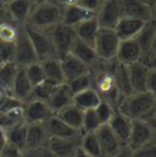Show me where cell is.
<instances>
[{
    "mask_svg": "<svg viewBox=\"0 0 156 157\" xmlns=\"http://www.w3.org/2000/svg\"><path fill=\"white\" fill-rule=\"evenodd\" d=\"M119 41L121 40L117 37L115 29L99 28L95 41H94V45H93L98 59L101 60V61H112V60H115Z\"/></svg>",
    "mask_w": 156,
    "mask_h": 157,
    "instance_id": "obj_5",
    "label": "cell"
},
{
    "mask_svg": "<svg viewBox=\"0 0 156 157\" xmlns=\"http://www.w3.org/2000/svg\"><path fill=\"white\" fill-rule=\"evenodd\" d=\"M23 27H25V31L31 40L32 45H33V49L36 51L38 61H44L48 59L57 57L54 44L51 41V38H50L48 31H40V29L31 28L27 26H23Z\"/></svg>",
    "mask_w": 156,
    "mask_h": 157,
    "instance_id": "obj_6",
    "label": "cell"
},
{
    "mask_svg": "<svg viewBox=\"0 0 156 157\" xmlns=\"http://www.w3.org/2000/svg\"><path fill=\"white\" fill-rule=\"evenodd\" d=\"M66 85L68 86L70 91L72 95L80 93L88 88H92L93 86V79H92V75H90V71L85 75H82L79 77L71 79L68 82H66Z\"/></svg>",
    "mask_w": 156,
    "mask_h": 157,
    "instance_id": "obj_37",
    "label": "cell"
},
{
    "mask_svg": "<svg viewBox=\"0 0 156 157\" xmlns=\"http://www.w3.org/2000/svg\"><path fill=\"white\" fill-rule=\"evenodd\" d=\"M25 68V72H26V76L27 78L29 79L31 84L33 86L38 85L40 83H43L45 80V76H44V71H43V67H41V63L37 61V62H33V63H29L28 66L23 67Z\"/></svg>",
    "mask_w": 156,
    "mask_h": 157,
    "instance_id": "obj_39",
    "label": "cell"
},
{
    "mask_svg": "<svg viewBox=\"0 0 156 157\" xmlns=\"http://www.w3.org/2000/svg\"><path fill=\"white\" fill-rule=\"evenodd\" d=\"M112 61L98 60V62L90 67V75L93 79V88L96 90L100 99L109 102L117 110V106L122 98L117 90L116 83L111 72Z\"/></svg>",
    "mask_w": 156,
    "mask_h": 157,
    "instance_id": "obj_2",
    "label": "cell"
},
{
    "mask_svg": "<svg viewBox=\"0 0 156 157\" xmlns=\"http://www.w3.org/2000/svg\"><path fill=\"white\" fill-rule=\"evenodd\" d=\"M44 127L49 138H76L82 134L79 130L61 121L56 115H53L46 122H44Z\"/></svg>",
    "mask_w": 156,
    "mask_h": 157,
    "instance_id": "obj_17",
    "label": "cell"
},
{
    "mask_svg": "<svg viewBox=\"0 0 156 157\" xmlns=\"http://www.w3.org/2000/svg\"><path fill=\"white\" fill-rule=\"evenodd\" d=\"M32 89H33V85L31 84L29 79L27 78L25 68L18 66L14 83H12V86H11V90H10V95L14 96L15 99L20 100L21 102H25L29 99Z\"/></svg>",
    "mask_w": 156,
    "mask_h": 157,
    "instance_id": "obj_18",
    "label": "cell"
},
{
    "mask_svg": "<svg viewBox=\"0 0 156 157\" xmlns=\"http://www.w3.org/2000/svg\"><path fill=\"white\" fill-rule=\"evenodd\" d=\"M73 157H90L89 155H87L84 151H82L79 147L77 149V151L75 152V155H73Z\"/></svg>",
    "mask_w": 156,
    "mask_h": 157,
    "instance_id": "obj_53",
    "label": "cell"
},
{
    "mask_svg": "<svg viewBox=\"0 0 156 157\" xmlns=\"http://www.w3.org/2000/svg\"><path fill=\"white\" fill-rule=\"evenodd\" d=\"M135 41L138 43L140 51H142V56L146 55L150 51L156 50V25L155 20L154 21H149L144 25V27L142 28V31L138 33V36L134 38ZM142 59V57H140Z\"/></svg>",
    "mask_w": 156,
    "mask_h": 157,
    "instance_id": "obj_21",
    "label": "cell"
},
{
    "mask_svg": "<svg viewBox=\"0 0 156 157\" xmlns=\"http://www.w3.org/2000/svg\"><path fill=\"white\" fill-rule=\"evenodd\" d=\"M6 141L16 147L21 149L22 151L26 147V136H27V123L22 122L16 125H12L7 129H4Z\"/></svg>",
    "mask_w": 156,
    "mask_h": 157,
    "instance_id": "obj_31",
    "label": "cell"
},
{
    "mask_svg": "<svg viewBox=\"0 0 156 157\" xmlns=\"http://www.w3.org/2000/svg\"><path fill=\"white\" fill-rule=\"evenodd\" d=\"M99 31V25L95 20V16L79 23L78 26L75 27V32H76V37L79 40L89 44V45H94V41L96 38Z\"/></svg>",
    "mask_w": 156,
    "mask_h": 157,
    "instance_id": "obj_30",
    "label": "cell"
},
{
    "mask_svg": "<svg viewBox=\"0 0 156 157\" xmlns=\"http://www.w3.org/2000/svg\"><path fill=\"white\" fill-rule=\"evenodd\" d=\"M155 133V123H150L142 119H134L132 121V128L126 146L131 151L138 150L150 143L156 141Z\"/></svg>",
    "mask_w": 156,
    "mask_h": 157,
    "instance_id": "obj_4",
    "label": "cell"
},
{
    "mask_svg": "<svg viewBox=\"0 0 156 157\" xmlns=\"http://www.w3.org/2000/svg\"><path fill=\"white\" fill-rule=\"evenodd\" d=\"M100 122L96 117V113L94 110L83 111V121H82V133H95L96 129L100 127Z\"/></svg>",
    "mask_w": 156,
    "mask_h": 157,
    "instance_id": "obj_40",
    "label": "cell"
},
{
    "mask_svg": "<svg viewBox=\"0 0 156 157\" xmlns=\"http://www.w3.org/2000/svg\"><path fill=\"white\" fill-rule=\"evenodd\" d=\"M0 157H22V150L6 143L0 152Z\"/></svg>",
    "mask_w": 156,
    "mask_h": 157,
    "instance_id": "obj_45",
    "label": "cell"
},
{
    "mask_svg": "<svg viewBox=\"0 0 156 157\" xmlns=\"http://www.w3.org/2000/svg\"><path fill=\"white\" fill-rule=\"evenodd\" d=\"M22 157H53L50 151L48 150L46 145L38 146V147H31L25 149L22 151Z\"/></svg>",
    "mask_w": 156,
    "mask_h": 157,
    "instance_id": "obj_44",
    "label": "cell"
},
{
    "mask_svg": "<svg viewBox=\"0 0 156 157\" xmlns=\"http://www.w3.org/2000/svg\"><path fill=\"white\" fill-rule=\"evenodd\" d=\"M22 122H25L23 121L22 106L11 109L9 111L0 112V128L1 129H7V128H10L12 125H16L18 123H22Z\"/></svg>",
    "mask_w": 156,
    "mask_h": 157,
    "instance_id": "obj_35",
    "label": "cell"
},
{
    "mask_svg": "<svg viewBox=\"0 0 156 157\" xmlns=\"http://www.w3.org/2000/svg\"><path fill=\"white\" fill-rule=\"evenodd\" d=\"M155 83H156V68H151L149 71L148 78H146V91L155 93Z\"/></svg>",
    "mask_w": 156,
    "mask_h": 157,
    "instance_id": "obj_47",
    "label": "cell"
},
{
    "mask_svg": "<svg viewBox=\"0 0 156 157\" xmlns=\"http://www.w3.org/2000/svg\"><path fill=\"white\" fill-rule=\"evenodd\" d=\"M100 101L101 99L93 86L72 95V104L82 111L94 110L99 105Z\"/></svg>",
    "mask_w": 156,
    "mask_h": 157,
    "instance_id": "obj_27",
    "label": "cell"
},
{
    "mask_svg": "<svg viewBox=\"0 0 156 157\" xmlns=\"http://www.w3.org/2000/svg\"><path fill=\"white\" fill-rule=\"evenodd\" d=\"M60 62H61V67L65 77V83L82 75H85L90 71V68L85 63L79 61L77 57H75L71 54H67L64 57H61Z\"/></svg>",
    "mask_w": 156,
    "mask_h": 157,
    "instance_id": "obj_22",
    "label": "cell"
},
{
    "mask_svg": "<svg viewBox=\"0 0 156 157\" xmlns=\"http://www.w3.org/2000/svg\"><path fill=\"white\" fill-rule=\"evenodd\" d=\"M140 1H143L145 5H148L149 7H151V9H154V10H155L156 0H140Z\"/></svg>",
    "mask_w": 156,
    "mask_h": 157,
    "instance_id": "obj_52",
    "label": "cell"
},
{
    "mask_svg": "<svg viewBox=\"0 0 156 157\" xmlns=\"http://www.w3.org/2000/svg\"><path fill=\"white\" fill-rule=\"evenodd\" d=\"M131 157H156V141L150 143L138 150L131 151Z\"/></svg>",
    "mask_w": 156,
    "mask_h": 157,
    "instance_id": "obj_43",
    "label": "cell"
},
{
    "mask_svg": "<svg viewBox=\"0 0 156 157\" xmlns=\"http://www.w3.org/2000/svg\"><path fill=\"white\" fill-rule=\"evenodd\" d=\"M122 16L142 20L144 22L155 20V10L140 0H121Z\"/></svg>",
    "mask_w": 156,
    "mask_h": 157,
    "instance_id": "obj_12",
    "label": "cell"
},
{
    "mask_svg": "<svg viewBox=\"0 0 156 157\" xmlns=\"http://www.w3.org/2000/svg\"><path fill=\"white\" fill-rule=\"evenodd\" d=\"M33 2H39V1H45V0H32Z\"/></svg>",
    "mask_w": 156,
    "mask_h": 157,
    "instance_id": "obj_55",
    "label": "cell"
},
{
    "mask_svg": "<svg viewBox=\"0 0 156 157\" xmlns=\"http://www.w3.org/2000/svg\"><path fill=\"white\" fill-rule=\"evenodd\" d=\"M62 7L50 0L34 2L25 26L40 31H49L61 23Z\"/></svg>",
    "mask_w": 156,
    "mask_h": 157,
    "instance_id": "obj_3",
    "label": "cell"
},
{
    "mask_svg": "<svg viewBox=\"0 0 156 157\" xmlns=\"http://www.w3.org/2000/svg\"><path fill=\"white\" fill-rule=\"evenodd\" d=\"M14 56H15V46H14V44H4V43H1V45H0V62L1 63L14 62Z\"/></svg>",
    "mask_w": 156,
    "mask_h": 157,
    "instance_id": "obj_42",
    "label": "cell"
},
{
    "mask_svg": "<svg viewBox=\"0 0 156 157\" xmlns=\"http://www.w3.org/2000/svg\"><path fill=\"white\" fill-rule=\"evenodd\" d=\"M0 45H1V41H0Z\"/></svg>",
    "mask_w": 156,
    "mask_h": 157,
    "instance_id": "obj_58",
    "label": "cell"
},
{
    "mask_svg": "<svg viewBox=\"0 0 156 157\" xmlns=\"http://www.w3.org/2000/svg\"><path fill=\"white\" fill-rule=\"evenodd\" d=\"M33 4L32 0H10L4 5V9L15 25L25 26Z\"/></svg>",
    "mask_w": 156,
    "mask_h": 157,
    "instance_id": "obj_14",
    "label": "cell"
},
{
    "mask_svg": "<svg viewBox=\"0 0 156 157\" xmlns=\"http://www.w3.org/2000/svg\"><path fill=\"white\" fill-rule=\"evenodd\" d=\"M111 72L116 83L117 90L121 95V98L128 96L133 93L131 83H129V78H128V71H127V66L122 65L119 62H117L116 60L112 61L111 63Z\"/></svg>",
    "mask_w": 156,
    "mask_h": 157,
    "instance_id": "obj_26",
    "label": "cell"
},
{
    "mask_svg": "<svg viewBox=\"0 0 156 157\" xmlns=\"http://www.w3.org/2000/svg\"><path fill=\"white\" fill-rule=\"evenodd\" d=\"M39 62L41 63L45 80H49L54 84L65 83V77H64V72H62V67L59 57H53V59H48Z\"/></svg>",
    "mask_w": 156,
    "mask_h": 157,
    "instance_id": "obj_29",
    "label": "cell"
},
{
    "mask_svg": "<svg viewBox=\"0 0 156 157\" xmlns=\"http://www.w3.org/2000/svg\"><path fill=\"white\" fill-rule=\"evenodd\" d=\"M80 135L76 138H49L46 147L53 157H73L79 147Z\"/></svg>",
    "mask_w": 156,
    "mask_h": 157,
    "instance_id": "obj_11",
    "label": "cell"
},
{
    "mask_svg": "<svg viewBox=\"0 0 156 157\" xmlns=\"http://www.w3.org/2000/svg\"><path fill=\"white\" fill-rule=\"evenodd\" d=\"M107 125L110 127V129L114 132V134L118 138V140L126 145L129 133H131V128H132V119L126 117L124 115H122L121 112L115 111L114 116L109 121Z\"/></svg>",
    "mask_w": 156,
    "mask_h": 157,
    "instance_id": "obj_23",
    "label": "cell"
},
{
    "mask_svg": "<svg viewBox=\"0 0 156 157\" xmlns=\"http://www.w3.org/2000/svg\"><path fill=\"white\" fill-rule=\"evenodd\" d=\"M109 157H131V150L127 146H123L121 150H118L116 154L111 155Z\"/></svg>",
    "mask_w": 156,
    "mask_h": 157,
    "instance_id": "obj_48",
    "label": "cell"
},
{
    "mask_svg": "<svg viewBox=\"0 0 156 157\" xmlns=\"http://www.w3.org/2000/svg\"><path fill=\"white\" fill-rule=\"evenodd\" d=\"M15 46V56H14V62L20 66V67H26L29 63L37 62V55L36 51L33 49V45L31 43V40L28 38L25 27L20 26L18 29V36L17 39L14 43Z\"/></svg>",
    "mask_w": 156,
    "mask_h": 157,
    "instance_id": "obj_9",
    "label": "cell"
},
{
    "mask_svg": "<svg viewBox=\"0 0 156 157\" xmlns=\"http://www.w3.org/2000/svg\"><path fill=\"white\" fill-rule=\"evenodd\" d=\"M95 134H96V138H98V141L100 145L103 157L111 156V155L116 154L118 150H121L123 146H126L118 140V138L114 134V132L110 129V127L107 124L100 125L96 129Z\"/></svg>",
    "mask_w": 156,
    "mask_h": 157,
    "instance_id": "obj_13",
    "label": "cell"
},
{
    "mask_svg": "<svg viewBox=\"0 0 156 157\" xmlns=\"http://www.w3.org/2000/svg\"><path fill=\"white\" fill-rule=\"evenodd\" d=\"M150 70H151L150 67H148L140 61L127 66L128 78H129V83H131L133 93L146 91V78H148Z\"/></svg>",
    "mask_w": 156,
    "mask_h": 157,
    "instance_id": "obj_16",
    "label": "cell"
},
{
    "mask_svg": "<svg viewBox=\"0 0 156 157\" xmlns=\"http://www.w3.org/2000/svg\"><path fill=\"white\" fill-rule=\"evenodd\" d=\"M51 2L59 5L60 7H65V6H68V5H72V4H76L77 0H50Z\"/></svg>",
    "mask_w": 156,
    "mask_h": 157,
    "instance_id": "obj_49",
    "label": "cell"
},
{
    "mask_svg": "<svg viewBox=\"0 0 156 157\" xmlns=\"http://www.w3.org/2000/svg\"><path fill=\"white\" fill-rule=\"evenodd\" d=\"M61 121H64L70 127L75 128L80 132L82 128V121H83V111L76 107L73 104H70L68 106L60 110L57 113H55ZM82 133V132H80Z\"/></svg>",
    "mask_w": 156,
    "mask_h": 157,
    "instance_id": "obj_32",
    "label": "cell"
},
{
    "mask_svg": "<svg viewBox=\"0 0 156 157\" xmlns=\"http://www.w3.org/2000/svg\"><path fill=\"white\" fill-rule=\"evenodd\" d=\"M101 4V0H77L76 1V5L90 11V12H96V10L99 9Z\"/></svg>",
    "mask_w": 156,
    "mask_h": 157,
    "instance_id": "obj_46",
    "label": "cell"
},
{
    "mask_svg": "<svg viewBox=\"0 0 156 157\" xmlns=\"http://www.w3.org/2000/svg\"><path fill=\"white\" fill-rule=\"evenodd\" d=\"M48 32H49V36L51 38L53 44H54L57 57L61 59L65 55H67L70 52V49H71L73 41L77 38L75 28L65 26L62 23H59L55 27H53L51 29H49Z\"/></svg>",
    "mask_w": 156,
    "mask_h": 157,
    "instance_id": "obj_7",
    "label": "cell"
},
{
    "mask_svg": "<svg viewBox=\"0 0 156 157\" xmlns=\"http://www.w3.org/2000/svg\"><path fill=\"white\" fill-rule=\"evenodd\" d=\"M79 149L90 157H103L95 133H82L79 140Z\"/></svg>",
    "mask_w": 156,
    "mask_h": 157,
    "instance_id": "obj_33",
    "label": "cell"
},
{
    "mask_svg": "<svg viewBox=\"0 0 156 157\" xmlns=\"http://www.w3.org/2000/svg\"><path fill=\"white\" fill-rule=\"evenodd\" d=\"M48 133L44 127V123H33L27 124V136H26V147H38L44 146L48 143Z\"/></svg>",
    "mask_w": 156,
    "mask_h": 157,
    "instance_id": "obj_28",
    "label": "cell"
},
{
    "mask_svg": "<svg viewBox=\"0 0 156 157\" xmlns=\"http://www.w3.org/2000/svg\"><path fill=\"white\" fill-rule=\"evenodd\" d=\"M71 55H73L75 57H77L79 61H82L83 63H85L89 68L92 66H94L96 62H98V56H96V52L94 50V48L82 40H79L78 38H76V40L73 41L71 49H70V52Z\"/></svg>",
    "mask_w": 156,
    "mask_h": 157,
    "instance_id": "obj_24",
    "label": "cell"
},
{
    "mask_svg": "<svg viewBox=\"0 0 156 157\" xmlns=\"http://www.w3.org/2000/svg\"><path fill=\"white\" fill-rule=\"evenodd\" d=\"M7 141H6V136H5V132H4V129H1L0 128V152H1V150H2V147L5 146V144H6Z\"/></svg>",
    "mask_w": 156,
    "mask_h": 157,
    "instance_id": "obj_51",
    "label": "cell"
},
{
    "mask_svg": "<svg viewBox=\"0 0 156 157\" xmlns=\"http://www.w3.org/2000/svg\"><path fill=\"white\" fill-rule=\"evenodd\" d=\"M94 111H95V113H96V117L99 119L100 124L104 125V124H107V123H109V121L114 116L116 109H115L114 106H111L109 102L101 100V101L99 102V105L94 109Z\"/></svg>",
    "mask_w": 156,
    "mask_h": 157,
    "instance_id": "obj_41",
    "label": "cell"
},
{
    "mask_svg": "<svg viewBox=\"0 0 156 157\" xmlns=\"http://www.w3.org/2000/svg\"><path fill=\"white\" fill-rule=\"evenodd\" d=\"M46 104L49 105V107L54 112V115L57 113L64 107L72 104V94H71L68 86L66 85V83L60 84L55 88V90L53 91V94L49 98Z\"/></svg>",
    "mask_w": 156,
    "mask_h": 157,
    "instance_id": "obj_25",
    "label": "cell"
},
{
    "mask_svg": "<svg viewBox=\"0 0 156 157\" xmlns=\"http://www.w3.org/2000/svg\"><path fill=\"white\" fill-rule=\"evenodd\" d=\"M18 66L15 62H6L0 66V89L10 95V90L14 83Z\"/></svg>",
    "mask_w": 156,
    "mask_h": 157,
    "instance_id": "obj_34",
    "label": "cell"
},
{
    "mask_svg": "<svg viewBox=\"0 0 156 157\" xmlns=\"http://www.w3.org/2000/svg\"><path fill=\"white\" fill-rule=\"evenodd\" d=\"M1 65H2V63H1V62H0V66H1Z\"/></svg>",
    "mask_w": 156,
    "mask_h": 157,
    "instance_id": "obj_57",
    "label": "cell"
},
{
    "mask_svg": "<svg viewBox=\"0 0 156 157\" xmlns=\"http://www.w3.org/2000/svg\"><path fill=\"white\" fill-rule=\"evenodd\" d=\"M140 57H142V51L135 39H127L119 41L116 57H115L117 62L128 66V65L140 61Z\"/></svg>",
    "mask_w": 156,
    "mask_h": 157,
    "instance_id": "obj_15",
    "label": "cell"
},
{
    "mask_svg": "<svg viewBox=\"0 0 156 157\" xmlns=\"http://www.w3.org/2000/svg\"><path fill=\"white\" fill-rule=\"evenodd\" d=\"M121 17V0H101V4L95 12V20L99 25V28L114 29Z\"/></svg>",
    "mask_w": 156,
    "mask_h": 157,
    "instance_id": "obj_8",
    "label": "cell"
},
{
    "mask_svg": "<svg viewBox=\"0 0 156 157\" xmlns=\"http://www.w3.org/2000/svg\"><path fill=\"white\" fill-rule=\"evenodd\" d=\"M117 111L126 117L134 119H142L150 123H155L156 95L151 91L132 93L128 96L121 99Z\"/></svg>",
    "mask_w": 156,
    "mask_h": 157,
    "instance_id": "obj_1",
    "label": "cell"
},
{
    "mask_svg": "<svg viewBox=\"0 0 156 157\" xmlns=\"http://www.w3.org/2000/svg\"><path fill=\"white\" fill-rule=\"evenodd\" d=\"M60 85V84H54L49 80H44L43 83H40L38 85L33 86L32 89V93H31V96L28 100L33 99V100H40V101H44V102H48L49 98L51 96L53 91L55 90V88Z\"/></svg>",
    "mask_w": 156,
    "mask_h": 157,
    "instance_id": "obj_36",
    "label": "cell"
},
{
    "mask_svg": "<svg viewBox=\"0 0 156 157\" xmlns=\"http://www.w3.org/2000/svg\"><path fill=\"white\" fill-rule=\"evenodd\" d=\"M145 23L146 22H144L142 20L122 16L114 29H115L119 40L134 39L138 36V33L142 31V28L144 27Z\"/></svg>",
    "mask_w": 156,
    "mask_h": 157,
    "instance_id": "obj_20",
    "label": "cell"
},
{
    "mask_svg": "<svg viewBox=\"0 0 156 157\" xmlns=\"http://www.w3.org/2000/svg\"><path fill=\"white\" fill-rule=\"evenodd\" d=\"M20 26L14 22H2L0 25V41L4 44H14L18 36Z\"/></svg>",
    "mask_w": 156,
    "mask_h": 157,
    "instance_id": "obj_38",
    "label": "cell"
},
{
    "mask_svg": "<svg viewBox=\"0 0 156 157\" xmlns=\"http://www.w3.org/2000/svg\"><path fill=\"white\" fill-rule=\"evenodd\" d=\"M7 21L12 22L11 18H10V16H9V13H7V12L5 11V9L2 7V9L0 10V25H1L2 22H7Z\"/></svg>",
    "mask_w": 156,
    "mask_h": 157,
    "instance_id": "obj_50",
    "label": "cell"
},
{
    "mask_svg": "<svg viewBox=\"0 0 156 157\" xmlns=\"http://www.w3.org/2000/svg\"><path fill=\"white\" fill-rule=\"evenodd\" d=\"M7 1H10V0H0V2H1L2 5H5V4L7 2Z\"/></svg>",
    "mask_w": 156,
    "mask_h": 157,
    "instance_id": "obj_54",
    "label": "cell"
},
{
    "mask_svg": "<svg viewBox=\"0 0 156 157\" xmlns=\"http://www.w3.org/2000/svg\"><path fill=\"white\" fill-rule=\"evenodd\" d=\"M23 121L27 124L33 123H44L54 115L49 105L40 100H27L22 105Z\"/></svg>",
    "mask_w": 156,
    "mask_h": 157,
    "instance_id": "obj_10",
    "label": "cell"
},
{
    "mask_svg": "<svg viewBox=\"0 0 156 157\" xmlns=\"http://www.w3.org/2000/svg\"><path fill=\"white\" fill-rule=\"evenodd\" d=\"M95 13L90 12L80 6H78L76 4L68 5L62 7V16H61V23L68 27H76L79 23L94 17Z\"/></svg>",
    "mask_w": 156,
    "mask_h": 157,
    "instance_id": "obj_19",
    "label": "cell"
},
{
    "mask_svg": "<svg viewBox=\"0 0 156 157\" xmlns=\"http://www.w3.org/2000/svg\"><path fill=\"white\" fill-rule=\"evenodd\" d=\"M2 7H4V5H2V4H1V2H0V10H1V9H2Z\"/></svg>",
    "mask_w": 156,
    "mask_h": 157,
    "instance_id": "obj_56",
    "label": "cell"
}]
</instances>
